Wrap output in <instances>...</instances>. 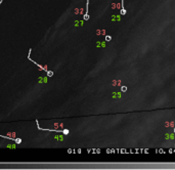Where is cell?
Returning a JSON list of instances; mask_svg holds the SVG:
<instances>
[{
    "mask_svg": "<svg viewBox=\"0 0 175 170\" xmlns=\"http://www.w3.org/2000/svg\"><path fill=\"white\" fill-rule=\"evenodd\" d=\"M122 1V8H121V14L122 16H125L126 14V9H125V7H124V0H121Z\"/></svg>",
    "mask_w": 175,
    "mask_h": 170,
    "instance_id": "cell-2",
    "label": "cell"
},
{
    "mask_svg": "<svg viewBox=\"0 0 175 170\" xmlns=\"http://www.w3.org/2000/svg\"><path fill=\"white\" fill-rule=\"evenodd\" d=\"M46 74H47L48 77H52V76H53V72H52V71H48V70H47Z\"/></svg>",
    "mask_w": 175,
    "mask_h": 170,
    "instance_id": "cell-4",
    "label": "cell"
},
{
    "mask_svg": "<svg viewBox=\"0 0 175 170\" xmlns=\"http://www.w3.org/2000/svg\"><path fill=\"white\" fill-rule=\"evenodd\" d=\"M69 132H70V131H69L68 129H64V130H63V133L66 134V135H67V134H69Z\"/></svg>",
    "mask_w": 175,
    "mask_h": 170,
    "instance_id": "cell-7",
    "label": "cell"
},
{
    "mask_svg": "<svg viewBox=\"0 0 175 170\" xmlns=\"http://www.w3.org/2000/svg\"><path fill=\"white\" fill-rule=\"evenodd\" d=\"M121 91H122V92H126V91H127V86L122 85V86H121Z\"/></svg>",
    "mask_w": 175,
    "mask_h": 170,
    "instance_id": "cell-3",
    "label": "cell"
},
{
    "mask_svg": "<svg viewBox=\"0 0 175 170\" xmlns=\"http://www.w3.org/2000/svg\"><path fill=\"white\" fill-rule=\"evenodd\" d=\"M14 142H17V143H21V142H22V139H21V138H14Z\"/></svg>",
    "mask_w": 175,
    "mask_h": 170,
    "instance_id": "cell-6",
    "label": "cell"
},
{
    "mask_svg": "<svg viewBox=\"0 0 175 170\" xmlns=\"http://www.w3.org/2000/svg\"><path fill=\"white\" fill-rule=\"evenodd\" d=\"M111 40H112V36L107 35V36H106V41H111Z\"/></svg>",
    "mask_w": 175,
    "mask_h": 170,
    "instance_id": "cell-5",
    "label": "cell"
},
{
    "mask_svg": "<svg viewBox=\"0 0 175 170\" xmlns=\"http://www.w3.org/2000/svg\"><path fill=\"white\" fill-rule=\"evenodd\" d=\"M88 4H89V0H87V3H86V11H85V14L83 17V19L85 21H88L89 19V13H88Z\"/></svg>",
    "mask_w": 175,
    "mask_h": 170,
    "instance_id": "cell-1",
    "label": "cell"
},
{
    "mask_svg": "<svg viewBox=\"0 0 175 170\" xmlns=\"http://www.w3.org/2000/svg\"><path fill=\"white\" fill-rule=\"evenodd\" d=\"M174 132H175V128H174Z\"/></svg>",
    "mask_w": 175,
    "mask_h": 170,
    "instance_id": "cell-8",
    "label": "cell"
}]
</instances>
